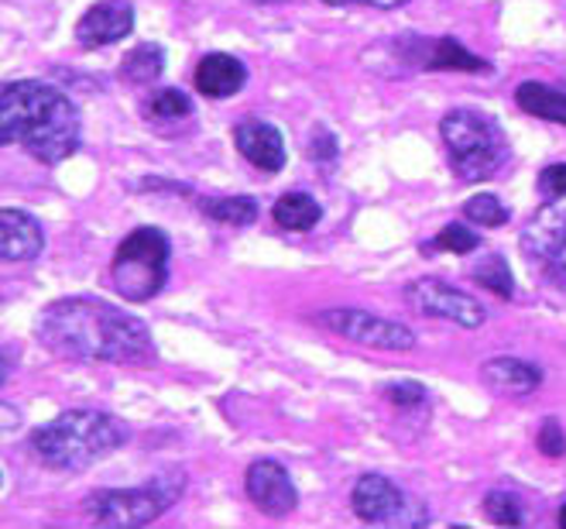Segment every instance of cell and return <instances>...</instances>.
I'll use <instances>...</instances> for the list:
<instances>
[{
    "label": "cell",
    "mask_w": 566,
    "mask_h": 529,
    "mask_svg": "<svg viewBox=\"0 0 566 529\" xmlns=\"http://www.w3.org/2000/svg\"><path fill=\"white\" fill-rule=\"evenodd\" d=\"M35 338L59 357L104 365H151L155 341L145 320L93 295H65L35 320Z\"/></svg>",
    "instance_id": "6da1fadb"
},
{
    "label": "cell",
    "mask_w": 566,
    "mask_h": 529,
    "mask_svg": "<svg viewBox=\"0 0 566 529\" xmlns=\"http://www.w3.org/2000/svg\"><path fill=\"white\" fill-rule=\"evenodd\" d=\"M0 142L21 145L45 165H59L76 155L83 121L62 90L42 80H11L0 90Z\"/></svg>",
    "instance_id": "7a4b0ae2"
},
{
    "label": "cell",
    "mask_w": 566,
    "mask_h": 529,
    "mask_svg": "<svg viewBox=\"0 0 566 529\" xmlns=\"http://www.w3.org/2000/svg\"><path fill=\"white\" fill-rule=\"evenodd\" d=\"M130 440V426L104 409H65L39 426L31 450L52 471H86Z\"/></svg>",
    "instance_id": "3957f363"
},
{
    "label": "cell",
    "mask_w": 566,
    "mask_h": 529,
    "mask_svg": "<svg viewBox=\"0 0 566 529\" xmlns=\"http://www.w3.org/2000/svg\"><path fill=\"white\" fill-rule=\"evenodd\" d=\"M440 138L450 155V169L463 183H484L509 165L512 148L502 124L474 107H457L443 114Z\"/></svg>",
    "instance_id": "277c9868"
},
{
    "label": "cell",
    "mask_w": 566,
    "mask_h": 529,
    "mask_svg": "<svg viewBox=\"0 0 566 529\" xmlns=\"http://www.w3.org/2000/svg\"><path fill=\"white\" fill-rule=\"evenodd\" d=\"M182 488H186V471L169 468L155 481L138 488H99L86 495L83 512L90 516L93 526L104 529H142L169 512L179 502Z\"/></svg>",
    "instance_id": "5b68a950"
},
{
    "label": "cell",
    "mask_w": 566,
    "mask_h": 529,
    "mask_svg": "<svg viewBox=\"0 0 566 529\" xmlns=\"http://www.w3.org/2000/svg\"><path fill=\"white\" fill-rule=\"evenodd\" d=\"M169 258H172V245L165 230L135 227L117 245L114 261H111L114 292L130 303H148L151 295L161 292L165 279H169Z\"/></svg>",
    "instance_id": "8992f818"
},
{
    "label": "cell",
    "mask_w": 566,
    "mask_h": 529,
    "mask_svg": "<svg viewBox=\"0 0 566 529\" xmlns=\"http://www.w3.org/2000/svg\"><path fill=\"white\" fill-rule=\"evenodd\" d=\"M518 245L543 279L566 289V193L536 210V217L522 227Z\"/></svg>",
    "instance_id": "52a82bcc"
},
{
    "label": "cell",
    "mask_w": 566,
    "mask_h": 529,
    "mask_svg": "<svg viewBox=\"0 0 566 529\" xmlns=\"http://www.w3.org/2000/svg\"><path fill=\"white\" fill-rule=\"evenodd\" d=\"M319 326H326L329 334L347 338L360 348H371V351H412L416 348V334L409 326L375 317L368 310H323Z\"/></svg>",
    "instance_id": "ba28073f"
},
{
    "label": "cell",
    "mask_w": 566,
    "mask_h": 529,
    "mask_svg": "<svg viewBox=\"0 0 566 529\" xmlns=\"http://www.w3.org/2000/svg\"><path fill=\"white\" fill-rule=\"evenodd\" d=\"M406 303L422 317L450 320L453 326H463V330H478L488 323V310L481 307V300L447 286L443 279H432V276L412 279L406 286Z\"/></svg>",
    "instance_id": "9c48e42d"
},
{
    "label": "cell",
    "mask_w": 566,
    "mask_h": 529,
    "mask_svg": "<svg viewBox=\"0 0 566 529\" xmlns=\"http://www.w3.org/2000/svg\"><path fill=\"white\" fill-rule=\"evenodd\" d=\"M244 491L248 499L254 502V509H261L264 516H289L295 506H298V491L289 478V468L279 465V460L264 457V460H254L244 475Z\"/></svg>",
    "instance_id": "30bf717a"
},
{
    "label": "cell",
    "mask_w": 566,
    "mask_h": 529,
    "mask_svg": "<svg viewBox=\"0 0 566 529\" xmlns=\"http://www.w3.org/2000/svg\"><path fill=\"white\" fill-rule=\"evenodd\" d=\"M350 509L360 522H368V526H391L406 512V495L391 478L368 471L354 481Z\"/></svg>",
    "instance_id": "8fae6325"
},
{
    "label": "cell",
    "mask_w": 566,
    "mask_h": 529,
    "mask_svg": "<svg viewBox=\"0 0 566 529\" xmlns=\"http://www.w3.org/2000/svg\"><path fill=\"white\" fill-rule=\"evenodd\" d=\"M130 31H135V4L130 0H96L76 24V42L83 49H104L124 42Z\"/></svg>",
    "instance_id": "7c38bea8"
},
{
    "label": "cell",
    "mask_w": 566,
    "mask_h": 529,
    "mask_svg": "<svg viewBox=\"0 0 566 529\" xmlns=\"http://www.w3.org/2000/svg\"><path fill=\"white\" fill-rule=\"evenodd\" d=\"M238 152L261 173H282L285 165V138L282 131L269 121H241L234 127Z\"/></svg>",
    "instance_id": "4fadbf2b"
},
{
    "label": "cell",
    "mask_w": 566,
    "mask_h": 529,
    "mask_svg": "<svg viewBox=\"0 0 566 529\" xmlns=\"http://www.w3.org/2000/svg\"><path fill=\"white\" fill-rule=\"evenodd\" d=\"M192 83L196 90L210 96V101H227V96H234L244 90L248 83V65L230 55V52H210L196 62V73H192Z\"/></svg>",
    "instance_id": "5bb4252c"
},
{
    "label": "cell",
    "mask_w": 566,
    "mask_h": 529,
    "mask_svg": "<svg viewBox=\"0 0 566 529\" xmlns=\"http://www.w3.org/2000/svg\"><path fill=\"white\" fill-rule=\"evenodd\" d=\"M42 248H45L42 224L28 210L8 207L0 214V255H4V261H31L42 255Z\"/></svg>",
    "instance_id": "9a60e30c"
},
{
    "label": "cell",
    "mask_w": 566,
    "mask_h": 529,
    "mask_svg": "<svg viewBox=\"0 0 566 529\" xmlns=\"http://www.w3.org/2000/svg\"><path fill=\"white\" fill-rule=\"evenodd\" d=\"M481 378L497 395H528L543 385V372L532 365V361L509 357V354L488 357L481 365Z\"/></svg>",
    "instance_id": "2e32d148"
},
{
    "label": "cell",
    "mask_w": 566,
    "mask_h": 529,
    "mask_svg": "<svg viewBox=\"0 0 566 529\" xmlns=\"http://www.w3.org/2000/svg\"><path fill=\"white\" fill-rule=\"evenodd\" d=\"M422 65L432 73H491V62L474 55L468 45L453 39H437L429 42V52L422 55Z\"/></svg>",
    "instance_id": "e0dca14e"
},
{
    "label": "cell",
    "mask_w": 566,
    "mask_h": 529,
    "mask_svg": "<svg viewBox=\"0 0 566 529\" xmlns=\"http://www.w3.org/2000/svg\"><path fill=\"white\" fill-rule=\"evenodd\" d=\"M515 104L525 114H532V117H543V121H553V124H566V93H559V90H553L546 83H536V80L518 83Z\"/></svg>",
    "instance_id": "ac0fdd59"
},
{
    "label": "cell",
    "mask_w": 566,
    "mask_h": 529,
    "mask_svg": "<svg viewBox=\"0 0 566 529\" xmlns=\"http://www.w3.org/2000/svg\"><path fill=\"white\" fill-rule=\"evenodd\" d=\"M272 217L279 227L285 230H295V235H306V230H313L323 217V207L316 204V196L310 193H285L275 200L272 207Z\"/></svg>",
    "instance_id": "d6986e66"
},
{
    "label": "cell",
    "mask_w": 566,
    "mask_h": 529,
    "mask_svg": "<svg viewBox=\"0 0 566 529\" xmlns=\"http://www.w3.org/2000/svg\"><path fill=\"white\" fill-rule=\"evenodd\" d=\"M199 210L227 227H251L261 214V204L254 196H207V200H199Z\"/></svg>",
    "instance_id": "ffe728a7"
},
{
    "label": "cell",
    "mask_w": 566,
    "mask_h": 529,
    "mask_svg": "<svg viewBox=\"0 0 566 529\" xmlns=\"http://www.w3.org/2000/svg\"><path fill=\"white\" fill-rule=\"evenodd\" d=\"M165 73V52H161V45H138V49H130L127 55H124V62H120V80H127V83H135V86H142V83H151V80H158Z\"/></svg>",
    "instance_id": "44dd1931"
},
{
    "label": "cell",
    "mask_w": 566,
    "mask_h": 529,
    "mask_svg": "<svg viewBox=\"0 0 566 529\" xmlns=\"http://www.w3.org/2000/svg\"><path fill=\"white\" fill-rule=\"evenodd\" d=\"M474 282L494 295H502V300H512L515 295V279H512V269H509V261L502 255H491L484 258L478 269H474Z\"/></svg>",
    "instance_id": "7402d4cb"
},
{
    "label": "cell",
    "mask_w": 566,
    "mask_h": 529,
    "mask_svg": "<svg viewBox=\"0 0 566 529\" xmlns=\"http://www.w3.org/2000/svg\"><path fill=\"white\" fill-rule=\"evenodd\" d=\"M460 214L468 217L471 224H478V227H505L509 217H512V210H509L502 200H497L494 193H478V196H471V200L460 207Z\"/></svg>",
    "instance_id": "603a6c76"
},
{
    "label": "cell",
    "mask_w": 566,
    "mask_h": 529,
    "mask_svg": "<svg viewBox=\"0 0 566 529\" xmlns=\"http://www.w3.org/2000/svg\"><path fill=\"white\" fill-rule=\"evenodd\" d=\"M189 114H192V101L182 90H176V86L158 90L151 101L145 104V117L148 121H179V117H189Z\"/></svg>",
    "instance_id": "cb8c5ba5"
},
{
    "label": "cell",
    "mask_w": 566,
    "mask_h": 529,
    "mask_svg": "<svg viewBox=\"0 0 566 529\" xmlns=\"http://www.w3.org/2000/svg\"><path fill=\"white\" fill-rule=\"evenodd\" d=\"M484 512L497 526H522L525 522L522 502L515 499V491H509V488H491L484 495Z\"/></svg>",
    "instance_id": "d4e9b609"
},
{
    "label": "cell",
    "mask_w": 566,
    "mask_h": 529,
    "mask_svg": "<svg viewBox=\"0 0 566 529\" xmlns=\"http://www.w3.org/2000/svg\"><path fill=\"white\" fill-rule=\"evenodd\" d=\"M481 245V238L468 224H447L440 227V235L429 241V251H450V255H471Z\"/></svg>",
    "instance_id": "484cf974"
},
{
    "label": "cell",
    "mask_w": 566,
    "mask_h": 529,
    "mask_svg": "<svg viewBox=\"0 0 566 529\" xmlns=\"http://www.w3.org/2000/svg\"><path fill=\"white\" fill-rule=\"evenodd\" d=\"M385 400L398 409H419L426 403V388L412 378H402V382H388L385 385Z\"/></svg>",
    "instance_id": "4316f807"
},
{
    "label": "cell",
    "mask_w": 566,
    "mask_h": 529,
    "mask_svg": "<svg viewBox=\"0 0 566 529\" xmlns=\"http://www.w3.org/2000/svg\"><path fill=\"white\" fill-rule=\"evenodd\" d=\"M337 155H340L337 138H333L326 127H316L313 138H310V158H313V165H323V169L329 173L333 162H337Z\"/></svg>",
    "instance_id": "83f0119b"
},
{
    "label": "cell",
    "mask_w": 566,
    "mask_h": 529,
    "mask_svg": "<svg viewBox=\"0 0 566 529\" xmlns=\"http://www.w3.org/2000/svg\"><path fill=\"white\" fill-rule=\"evenodd\" d=\"M536 447L546 457H563L566 454V429L559 426V419H543L539 434H536Z\"/></svg>",
    "instance_id": "f1b7e54d"
},
{
    "label": "cell",
    "mask_w": 566,
    "mask_h": 529,
    "mask_svg": "<svg viewBox=\"0 0 566 529\" xmlns=\"http://www.w3.org/2000/svg\"><path fill=\"white\" fill-rule=\"evenodd\" d=\"M539 193L546 196V200H556V196L566 193V162H553L546 165V169L539 173Z\"/></svg>",
    "instance_id": "f546056e"
},
{
    "label": "cell",
    "mask_w": 566,
    "mask_h": 529,
    "mask_svg": "<svg viewBox=\"0 0 566 529\" xmlns=\"http://www.w3.org/2000/svg\"><path fill=\"white\" fill-rule=\"evenodd\" d=\"M329 8H378V11H395L409 4V0H323Z\"/></svg>",
    "instance_id": "4dcf8cb0"
},
{
    "label": "cell",
    "mask_w": 566,
    "mask_h": 529,
    "mask_svg": "<svg viewBox=\"0 0 566 529\" xmlns=\"http://www.w3.org/2000/svg\"><path fill=\"white\" fill-rule=\"evenodd\" d=\"M556 522H559V526L566 529V506H559V516H556Z\"/></svg>",
    "instance_id": "1f68e13d"
},
{
    "label": "cell",
    "mask_w": 566,
    "mask_h": 529,
    "mask_svg": "<svg viewBox=\"0 0 566 529\" xmlns=\"http://www.w3.org/2000/svg\"><path fill=\"white\" fill-rule=\"evenodd\" d=\"M254 4H282V0H254Z\"/></svg>",
    "instance_id": "d6a6232c"
}]
</instances>
